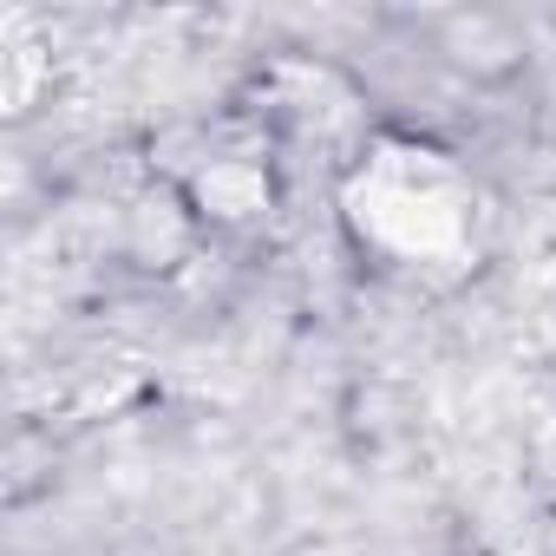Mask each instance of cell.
<instances>
[{"mask_svg": "<svg viewBox=\"0 0 556 556\" xmlns=\"http://www.w3.org/2000/svg\"><path fill=\"white\" fill-rule=\"evenodd\" d=\"M361 229L380 236L387 249L400 255H432L445 249L465 216H458V184L452 170L432 157V151H400V157H380L367 170V197H361Z\"/></svg>", "mask_w": 556, "mask_h": 556, "instance_id": "obj_1", "label": "cell"}, {"mask_svg": "<svg viewBox=\"0 0 556 556\" xmlns=\"http://www.w3.org/2000/svg\"><path fill=\"white\" fill-rule=\"evenodd\" d=\"M197 190H203L210 216H249V210H262V197H268V190H262V177H255V170H242V164H216Z\"/></svg>", "mask_w": 556, "mask_h": 556, "instance_id": "obj_2", "label": "cell"}]
</instances>
